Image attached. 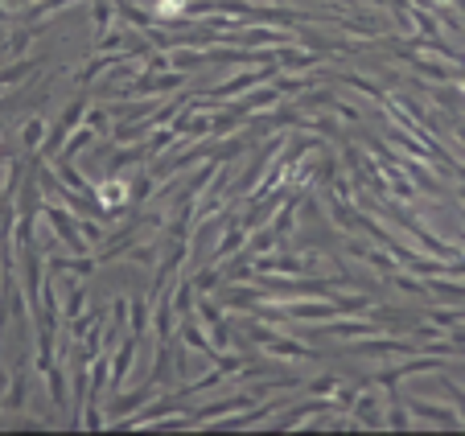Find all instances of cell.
<instances>
[{"label": "cell", "mask_w": 465, "mask_h": 436, "mask_svg": "<svg viewBox=\"0 0 465 436\" xmlns=\"http://www.w3.org/2000/svg\"><path fill=\"white\" fill-rule=\"evenodd\" d=\"M128 256H132L136 263H152V256H157V247H152V243H144V247H128Z\"/></svg>", "instance_id": "8d00e7d4"}, {"label": "cell", "mask_w": 465, "mask_h": 436, "mask_svg": "<svg viewBox=\"0 0 465 436\" xmlns=\"http://www.w3.org/2000/svg\"><path fill=\"white\" fill-rule=\"evenodd\" d=\"M354 354L375 358V354H412V342H395V338H379V342H358Z\"/></svg>", "instance_id": "8fae6325"}, {"label": "cell", "mask_w": 465, "mask_h": 436, "mask_svg": "<svg viewBox=\"0 0 465 436\" xmlns=\"http://www.w3.org/2000/svg\"><path fill=\"white\" fill-rule=\"evenodd\" d=\"M383 424H391V428H408V412L395 403V395H391V407H387V416H383Z\"/></svg>", "instance_id": "d6a6232c"}, {"label": "cell", "mask_w": 465, "mask_h": 436, "mask_svg": "<svg viewBox=\"0 0 465 436\" xmlns=\"http://www.w3.org/2000/svg\"><path fill=\"white\" fill-rule=\"evenodd\" d=\"M219 280H223V276H219V267H206V272H198V280H189V284H194L198 293H210Z\"/></svg>", "instance_id": "1f68e13d"}, {"label": "cell", "mask_w": 465, "mask_h": 436, "mask_svg": "<svg viewBox=\"0 0 465 436\" xmlns=\"http://www.w3.org/2000/svg\"><path fill=\"white\" fill-rule=\"evenodd\" d=\"M264 350H272L276 358H317L309 346H301V342H292V338H280L276 329L264 338Z\"/></svg>", "instance_id": "52a82bcc"}, {"label": "cell", "mask_w": 465, "mask_h": 436, "mask_svg": "<svg viewBox=\"0 0 465 436\" xmlns=\"http://www.w3.org/2000/svg\"><path fill=\"white\" fill-rule=\"evenodd\" d=\"M428 317L436 321V329H462V305H449V309H428Z\"/></svg>", "instance_id": "ac0fdd59"}, {"label": "cell", "mask_w": 465, "mask_h": 436, "mask_svg": "<svg viewBox=\"0 0 465 436\" xmlns=\"http://www.w3.org/2000/svg\"><path fill=\"white\" fill-rule=\"evenodd\" d=\"M338 383H342L338 375H322V379H313V383H309L305 391H309V395H329L333 387H338Z\"/></svg>", "instance_id": "836d02e7"}, {"label": "cell", "mask_w": 465, "mask_h": 436, "mask_svg": "<svg viewBox=\"0 0 465 436\" xmlns=\"http://www.w3.org/2000/svg\"><path fill=\"white\" fill-rule=\"evenodd\" d=\"M432 99L445 107V111H453L457 120H462V91H449V87H441V91H432Z\"/></svg>", "instance_id": "4316f807"}, {"label": "cell", "mask_w": 465, "mask_h": 436, "mask_svg": "<svg viewBox=\"0 0 465 436\" xmlns=\"http://www.w3.org/2000/svg\"><path fill=\"white\" fill-rule=\"evenodd\" d=\"M25 391H29V371L21 366V371L13 375V383H8L4 399H0V412H21V407H25Z\"/></svg>", "instance_id": "ba28073f"}, {"label": "cell", "mask_w": 465, "mask_h": 436, "mask_svg": "<svg viewBox=\"0 0 465 436\" xmlns=\"http://www.w3.org/2000/svg\"><path fill=\"white\" fill-rule=\"evenodd\" d=\"M280 148H284V140H268V144H264V153H260V157H255V161L247 165V173H243V181L235 185V194H247V189H251V185L260 181V173L268 169V157H272V153H280Z\"/></svg>", "instance_id": "5b68a950"}, {"label": "cell", "mask_w": 465, "mask_h": 436, "mask_svg": "<svg viewBox=\"0 0 465 436\" xmlns=\"http://www.w3.org/2000/svg\"><path fill=\"white\" fill-rule=\"evenodd\" d=\"M128 309H132V334L140 338V334H144V325H148V301H132Z\"/></svg>", "instance_id": "4dcf8cb0"}, {"label": "cell", "mask_w": 465, "mask_h": 436, "mask_svg": "<svg viewBox=\"0 0 465 436\" xmlns=\"http://www.w3.org/2000/svg\"><path fill=\"white\" fill-rule=\"evenodd\" d=\"M276 91L280 95H301V91H305V79H280Z\"/></svg>", "instance_id": "74e56055"}, {"label": "cell", "mask_w": 465, "mask_h": 436, "mask_svg": "<svg viewBox=\"0 0 465 436\" xmlns=\"http://www.w3.org/2000/svg\"><path fill=\"white\" fill-rule=\"evenodd\" d=\"M157 391H161L157 383H144L140 391H132V395H120V399H116V403L107 407V416H111V420H120V416H132V412H136V407H144V403H148V399H152Z\"/></svg>", "instance_id": "3957f363"}, {"label": "cell", "mask_w": 465, "mask_h": 436, "mask_svg": "<svg viewBox=\"0 0 465 436\" xmlns=\"http://www.w3.org/2000/svg\"><path fill=\"white\" fill-rule=\"evenodd\" d=\"M329 103H333V91H313V95L301 99V107H326V111H329Z\"/></svg>", "instance_id": "e575fe53"}, {"label": "cell", "mask_w": 465, "mask_h": 436, "mask_svg": "<svg viewBox=\"0 0 465 436\" xmlns=\"http://www.w3.org/2000/svg\"><path fill=\"white\" fill-rule=\"evenodd\" d=\"M326 334H333V338H371V334H383V329H379V321H371V317H367V321H333V317H329Z\"/></svg>", "instance_id": "277c9868"}, {"label": "cell", "mask_w": 465, "mask_h": 436, "mask_svg": "<svg viewBox=\"0 0 465 436\" xmlns=\"http://www.w3.org/2000/svg\"><path fill=\"white\" fill-rule=\"evenodd\" d=\"M83 124H87V128L95 132V136H107V132H111V116H107V111H99V107H87Z\"/></svg>", "instance_id": "d4e9b609"}, {"label": "cell", "mask_w": 465, "mask_h": 436, "mask_svg": "<svg viewBox=\"0 0 465 436\" xmlns=\"http://www.w3.org/2000/svg\"><path fill=\"white\" fill-rule=\"evenodd\" d=\"M111 62H116V58H99V62H91V66H87V70H83V75H79V79H83V83H91L95 75H99V70H107V66H111Z\"/></svg>", "instance_id": "f35d334b"}, {"label": "cell", "mask_w": 465, "mask_h": 436, "mask_svg": "<svg viewBox=\"0 0 465 436\" xmlns=\"http://www.w3.org/2000/svg\"><path fill=\"white\" fill-rule=\"evenodd\" d=\"M169 305H173L178 317L194 313V284H189V280H178V288H173V301H169Z\"/></svg>", "instance_id": "e0dca14e"}, {"label": "cell", "mask_w": 465, "mask_h": 436, "mask_svg": "<svg viewBox=\"0 0 465 436\" xmlns=\"http://www.w3.org/2000/svg\"><path fill=\"white\" fill-rule=\"evenodd\" d=\"M148 194H152V177L140 173L132 185H128V206H140V202H148Z\"/></svg>", "instance_id": "cb8c5ba5"}, {"label": "cell", "mask_w": 465, "mask_h": 436, "mask_svg": "<svg viewBox=\"0 0 465 436\" xmlns=\"http://www.w3.org/2000/svg\"><path fill=\"white\" fill-rule=\"evenodd\" d=\"M309 412H333V407H329V403H305V407H297V412H288V416H284V420H280L276 428H292V424H301V416H309Z\"/></svg>", "instance_id": "83f0119b"}, {"label": "cell", "mask_w": 465, "mask_h": 436, "mask_svg": "<svg viewBox=\"0 0 465 436\" xmlns=\"http://www.w3.org/2000/svg\"><path fill=\"white\" fill-rule=\"evenodd\" d=\"M247 42L260 45V42H284V38H280V33H268V29H251V33H247Z\"/></svg>", "instance_id": "ab89813d"}, {"label": "cell", "mask_w": 465, "mask_h": 436, "mask_svg": "<svg viewBox=\"0 0 465 436\" xmlns=\"http://www.w3.org/2000/svg\"><path fill=\"white\" fill-rule=\"evenodd\" d=\"M49 267L54 272H74V276H87V272H95V256H54L49 260Z\"/></svg>", "instance_id": "4fadbf2b"}, {"label": "cell", "mask_w": 465, "mask_h": 436, "mask_svg": "<svg viewBox=\"0 0 465 436\" xmlns=\"http://www.w3.org/2000/svg\"><path fill=\"white\" fill-rule=\"evenodd\" d=\"M424 293H436L441 301H449V305H462V284H453V280H424Z\"/></svg>", "instance_id": "2e32d148"}, {"label": "cell", "mask_w": 465, "mask_h": 436, "mask_svg": "<svg viewBox=\"0 0 465 436\" xmlns=\"http://www.w3.org/2000/svg\"><path fill=\"white\" fill-rule=\"evenodd\" d=\"M329 107H333V111H338V116H342V120H350V124H354V120H358V111H354V107H350V103H338V99H333V103H329ZM358 124H363V120H358Z\"/></svg>", "instance_id": "60d3db41"}, {"label": "cell", "mask_w": 465, "mask_h": 436, "mask_svg": "<svg viewBox=\"0 0 465 436\" xmlns=\"http://www.w3.org/2000/svg\"><path fill=\"white\" fill-rule=\"evenodd\" d=\"M140 157H148V148H144V144H128V148H120V153L111 157V173H120L124 165H136Z\"/></svg>", "instance_id": "d6986e66"}, {"label": "cell", "mask_w": 465, "mask_h": 436, "mask_svg": "<svg viewBox=\"0 0 465 436\" xmlns=\"http://www.w3.org/2000/svg\"><path fill=\"white\" fill-rule=\"evenodd\" d=\"M239 124H243V116L231 107V111H223V116H214V120H210V136H227V132H235Z\"/></svg>", "instance_id": "44dd1931"}, {"label": "cell", "mask_w": 465, "mask_h": 436, "mask_svg": "<svg viewBox=\"0 0 465 436\" xmlns=\"http://www.w3.org/2000/svg\"><path fill=\"white\" fill-rule=\"evenodd\" d=\"M408 407L416 412L420 420H436V424H445V428H462V416H457L453 407H436V403H424V399H412Z\"/></svg>", "instance_id": "8992f818"}, {"label": "cell", "mask_w": 465, "mask_h": 436, "mask_svg": "<svg viewBox=\"0 0 465 436\" xmlns=\"http://www.w3.org/2000/svg\"><path fill=\"white\" fill-rule=\"evenodd\" d=\"M280 66L284 70H305V66H317V54H292V49H284V54H276Z\"/></svg>", "instance_id": "7402d4cb"}, {"label": "cell", "mask_w": 465, "mask_h": 436, "mask_svg": "<svg viewBox=\"0 0 465 436\" xmlns=\"http://www.w3.org/2000/svg\"><path fill=\"white\" fill-rule=\"evenodd\" d=\"M272 103H280V91H276V87H268V91H255V95H247V99H239V103H235V111H239V116L247 120L251 111H268Z\"/></svg>", "instance_id": "9c48e42d"}, {"label": "cell", "mask_w": 465, "mask_h": 436, "mask_svg": "<svg viewBox=\"0 0 465 436\" xmlns=\"http://www.w3.org/2000/svg\"><path fill=\"white\" fill-rule=\"evenodd\" d=\"M173 140H178V132H173V128H157V132H152V140H148L144 148H148V157H152V153H161V148H169Z\"/></svg>", "instance_id": "f1b7e54d"}, {"label": "cell", "mask_w": 465, "mask_h": 436, "mask_svg": "<svg viewBox=\"0 0 465 436\" xmlns=\"http://www.w3.org/2000/svg\"><path fill=\"white\" fill-rule=\"evenodd\" d=\"M42 215H46V222L54 226V235H58L74 256H91V251H87V243H83V235H79V226H74V215H70V210H62V206L46 202V206H42Z\"/></svg>", "instance_id": "6da1fadb"}, {"label": "cell", "mask_w": 465, "mask_h": 436, "mask_svg": "<svg viewBox=\"0 0 465 436\" xmlns=\"http://www.w3.org/2000/svg\"><path fill=\"white\" fill-rule=\"evenodd\" d=\"M354 412H358V420H363V424H367V428H383V416H379V395H363V399H358V395H354Z\"/></svg>", "instance_id": "7c38bea8"}, {"label": "cell", "mask_w": 465, "mask_h": 436, "mask_svg": "<svg viewBox=\"0 0 465 436\" xmlns=\"http://www.w3.org/2000/svg\"><path fill=\"white\" fill-rule=\"evenodd\" d=\"M255 260V272H264V276H301L305 272V260L301 256H292V251H276V256H251Z\"/></svg>", "instance_id": "7a4b0ae2"}, {"label": "cell", "mask_w": 465, "mask_h": 436, "mask_svg": "<svg viewBox=\"0 0 465 436\" xmlns=\"http://www.w3.org/2000/svg\"><path fill=\"white\" fill-rule=\"evenodd\" d=\"M46 379H49V399H54V403L62 407V403H66V375H62L58 366H49Z\"/></svg>", "instance_id": "484cf974"}, {"label": "cell", "mask_w": 465, "mask_h": 436, "mask_svg": "<svg viewBox=\"0 0 465 436\" xmlns=\"http://www.w3.org/2000/svg\"><path fill=\"white\" fill-rule=\"evenodd\" d=\"M243 243H247V231H243V226H239V222L231 218V231H227V235L219 239V247H214V263L231 260V256L239 251V247H243Z\"/></svg>", "instance_id": "30bf717a"}, {"label": "cell", "mask_w": 465, "mask_h": 436, "mask_svg": "<svg viewBox=\"0 0 465 436\" xmlns=\"http://www.w3.org/2000/svg\"><path fill=\"white\" fill-rule=\"evenodd\" d=\"M87 144H95V132L91 128H79L70 140H66V144H62V157H58V161H74V157H79Z\"/></svg>", "instance_id": "9a60e30c"}, {"label": "cell", "mask_w": 465, "mask_h": 436, "mask_svg": "<svg viewBox=\"0 0 465 436\" xmlns=\"http://www.w3.org/2000/svg\"><path fill=\"white\" fill-rule=\"evenodd\" d=\"M169 62H173L178 70H189V66H198V62H202V54H194V49H182V54H173Z\"/></svg>", "instance_id": "d590c367"}, {"label": "cell", "mask_w": 465, "mask_h": 436, "mask_svg": "<svg viewBox=\"0 0 465 436\" xmlns=\"http://www.w3.org/2000/svg\"><path fill=\"white\" fill-rule=\"evenodd\" d=\"M42 136H46V120H42V116L25 120V128H21V144H25V148H38V144H42Z\"/></svg>", "instance_id": "ffe728a7"}, {"label": "cell", "mask_w": 465, "mask_h": 436, "mask_svg": "<svg viewBox=\"0 0 465 436\" xmlns=\"http://www.w3.org/2000/svg\"><path fill=\"white\" fill-rule=\"evenodd\" d=\"M408 62L416 66L420 75H432V79H449V83H453V79H462V66H457V70H449V66H432V62H420V58H408Z\"/></svg>", "instance_id": "603a6c76"}, {"label": "cell", "mask_w": 465, "mask_h": 436, "mask_svg": "<svg viewBox=\"0 0 465 436\" xmlns=\"http://www.w3.org/2000/svg\"><path fill=\"white\" fill-rule=\"evenodd\" d=\"M243 153H247V140H239V136H235V140H223L219 148H210L206 157H210L214 165H227V161H235V157H243Z\"/></svg>", "instance_id": "5bb4252c"}, {"label": "cell", "mask_w": 465, "mask_h": 436, "mask_svg": "<svg viewBox=\"0 0 465 436\" xmlns=\"http://www.w3.org/2000/svg\"><path fill=\"white\" fill-rule=\"evenodd\" d=\"M83 305H87V288L70 284V301H66V321H70V317H79V313H83Z\"/></svg>", "instance_id": "f546056e"}]
</instances>
